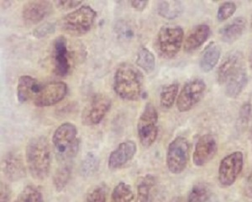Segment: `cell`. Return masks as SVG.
Masks as SVG:
<instances>
[{
	"label": "cell",
	"mask_w": 252,
	"mask_h": 202,
	"mask_svg": "<svg viewBox=\"0 0 252 202\" xmlns=\"http://www.w3.org/2000/svg\"><path fill=\"white\" fill-rule=\"evenodd\" d=\"M143 75L131 64L118 67L114 76V90L124 101H135L141 98L143 90Z\"/></svg>",
	"instance_id": "obj_1"
},
{
	"label": "cell",
	"mask_w": 252,
	"mask_h": 202,
	"mask_svg": "<svg viewBox=\"0 0 252 202\" xmlns=\"http://www.w3.org/2000/svg\"><path fill=\"white\" fill-rule=\"evenodd\" d=\"M26 165L32 176L36 180H44L48 176L52 155L48 141L43 136L31 139L26 146Z\"/></svg>",
	"instance_id": "obj_2"
},
{
	"label": "cell",
	"mask_w": 252,
	"mask_h": 202,
	"mask_svg": "<svg viewBox=\"0 0 252 202\" xmlns=\"http://www.w3.org/2000/svg\"><path fill=\"white\" fill-rule=\"evenodd\" d=\"M52 144L55 153L61 161L71 162L79 148L78 129L76 126L69 122L60 125L54 132Z\"/></svg>",
	"instance_id": "obj_3"
},
{
	"label": "cell",
	"mask_w": 252,
	"mask_h": 202,
	"mask_svg": "<svg viewBox=\"0 0 252 202\" xmlns=\"http://www.w3.org/2000/svg\"><path fill=\"white\" fill-rule=\"evenodd\" d=\"M96 18L97 13L90 6H81L61 20V28L69 35L81 36L91 30Z\"/></svg>",
	"instance_id": "obj_4"
},
{
	"label": "cell",
	"mask_w": 252,
	"mask_h": 202,
	"mask_svg": "<svg viewBox=\"0 0 252 202\" xmlns=\"http://www.w3.org/2000/svg\"><path fill=\"white\" fill-rule=\"evenodd\" d=\"M184 32L180 26H163L158 32L157 50L164 59L175 58L184 43Z\"/></svg>",
	"instance_id": "obj_5"
},
{
	"label": "cell",
	"mask_w": 252,
	"mask_h": 202,
	"mask_svg": "<svg viewBox=\"0 0 252 202\" xmlns=\"http://www.w3.org/2000/svg\"><path fill=\"white\" fill-rule=\"evenodd\" d=\"M138 136L144 147L154 144L158 136V113L156 107L148 103L137 122Z\"/></svg>",
	"instance_id": "obj_6"
},
{
	"label": "cell",
	"mask_w": 252,
	"mask_h": 202,
	"mask_svg": "<svg viewBox=\"0 0 252 202\" xmlns=\"http://www.w3.org/2000/svg\"><path fill=\"white\" fill-rule=\"evenodd\" d=\"M189 150L190 145L184 136H178L170 143L166 153V166L171 173L180 174L186 169Z\"/></svg>",
	"instance_id": "obj_7"
},
{
	"label": "cell",
	"mask_w": 252,
	"mask_h": 202,
	"mask_svg": "<svg viewBox=\"0 0 252 202\" xmlns=\"http://www.w3.org/2000/svg\"><path fill=\"white\" fill-rule=\"evenodd\" d=\"M112 101L103 94H96L93 96L82 112V123L85 126L99 124L111 108Z\"/></svg>",
	"instance_id": "obj_8"
},
{
	"label": "cell",
	"mask_w": 252,
	"mask_h": 202,
	"mask_svg": "<svg viewBox=\"0 0 252 202\" xmlns=\"http://www.w3.org/2000/svg\"><path fill=\"white\" fill-rule=\"evenodd\" d=\"M244 155L239 151L230 153L221 160L219 166L218 179L223 187L235 184L243 169Z\"/></svg>",
	"instance_id": "obj_9"
},
{
	"label": "cell",
	"mask_w": 252,
	"mask_h": 202,
	"mask_svg": "<svg viewBox=\"0 0 252 202\" xmlns=\"http://www.w3.org/2000/svg\"><path fill=\"white\" fill-rule=\"evenodd\" d=\"M206 91V84L202 79L189 81L178 95L177 107L180 112H188L200 102Z\"/></svg>",
	"instance_id": "obj_10"
},
{
	"label": "cell",
	"mask_w": 252,
	"mask_h": 202,
	"mask_svg": "<svg viewBox=\"0 0 252 202\" xmlns=\"http://www.w3.org/2000/svg\"><path fill=\"white\" fill-rule=\"evenodd\" d=\"M67 85L64 82L54 81L42 85L40 92L33 100L37 107H49L55 105L65 98L67 93Z\"/></svg>",
	"instance_id": "obj_11"
},
{
	"label": "cell",
	"mask_w": 252,
	"mask_h": 202,
	"mask_svg": "<svg viewBox=\"0 0 252 202\" xmlns=\"http://www.w3.org/2000/svg\"><path fill=\"white\" fill-rule=\"evenodd\" d=\"M52 8V3L46 0L29 1L22 8V19L27 26L37 25L51 15Z\"/></svg>",
	"instance_id": "obj_12"
},
{
	"label": "cell",
	"mask_w": 252,
	"mask_h": 202,
	"mask_svg": "<svg viewBox=\"0 0 252 202\" xmlns=\"http://www.w3.org/2000/svg\"><path fill=\"white\" fill-rule=\"evenodd\" d=\"M217 152V141L212 135L206 134L197 141L192 153V162L197 167H203L215 158Z\"/></svg>",
	"instance_id": "obj_13"
},
{
	"label": "cell",
	"mask_w": 252,
	"mask_h": 202,
	"mask_svg": "<svg viewBox=\"0 0 252 202\" xmlns=\"http://www.w3.org/2000/svg\"><path fill=\"white\" fill-rule=\"evenodd\" d=\"M52 59L55 74L59 77H66L71 70V63L67 50V42L66 38L63 35L58 36L55 40Z\"/></svg>",
	"instance_id": "obj_14"
},
{
	"label": "cell",
	"mask_w": 252,
	"mask_h": 202,
	"mask_svg": "<svg viewBox=\"0 0 252 202\" xmlns=\"http://www.w3.org/2000/svg\"><path fill=\"white\" fill-rule=\"evenodd\" d=\"M137 147L134 141H123L109 154L108 167L111 170L120 169L134 159Z\"/></svg>",
	"instance_id": "obj_15"
},
{
	"label": "cell",
	"mask_w": 252,
	"mask_h": 202,
	"mask_svg": "<svg viewBox=\"0 0 252 202\" xmlns=\"http://www.w3.org/2000/svg\"><path fill=\"white\" fill-rule=\"evenodd\" d=\"M2 171L9 181H17L26 176L23 160L15 152H9L4 155L2 161Z\"/></svg>",
	"instance_id": "obj_16"
},
{
	"label": "cell",
	"mask_w": 252,
	"mask_h": 202,
	"mask_svg": "<svg viewBox=\"0 0 252 202\" xmlns=\"http://www.w3.org/2000/svg\"><path fill=\"white\" fill-rule=\"evenodd\" d=\"M245 67L244 57L240 52H233L224 58L218 70V82L225 84L227 80L238 71Z\"/></svg>",
	"instance_id": "obj_17"
},
{
	"label": "cell",
	"mask_w": 252,
	"mask_h": 202,
	"mask_svg": "<svg viewBox=\"0 0 252 202\" xmlns=\"http://www.w3.org/2000/svg\"><path fill=\"white\" fill-rule=\"evenodd\" d=\"M41 87L42 85L35 78L28 75L21 76L18 81L16 90L18 101L21 104H24L31 99L34 100L40 92Z\"/></svg>",
	"instance_id": "obj_18"
},
{
	"label": "cell",
	"mask_w": 252,
	"mask_h": 202,
	"mask_svg": "<svg viewBox=\"0 0 252 202\" xmlns=\"http://www.w3.org/2000/svg\"><path fill=\"white\" fill-rule=\"evenodd\" d=\"M210 32V27L208 25L203 24L195 26L192 32L187 36L184 45V51L188 53H191L198 50L209 39Z\"/></svg>",
	"instance_id": "obj_19"
},
{
	"label": "cell",
	"mask_w": 252,
	"mask_h": 202,
	"mask_svg": "<svg viewBox=\"0 0 252 202\" xmlns=\"http://www.w3.org/2000/svg\"><path fill=\"white\" fill-rule=\"evenodd\" d=\"M247 26V20L243 17L235 18L230 23L220 30L221 40L225 43H234L243 35Z\"/></svg>",
	"instance_id": "obj_20"
},
{
	"label": "cell",
	"mask_w": 252,
	"mask_h": 202,
	"mask_svg": "<svg viewBox=\"0 0 252 202\" xmlns=\"http://www.w3.org/2000/svg\"><path fill=\"white\" fill-rule=\"evenodd\" d=\"M248 81L246 67L231 76L225 83V94L229 98H236L246 88Z\"/></svg>",
	"instance_id": "obj_21"
},
{
	"label": "cell",
	"mask_w": 252,
	"mask_h": 202,
	"mask_svg": "<svg viewBox=\"0 0 252 202\" xmlns=\"http://www.w3.org/2000/svg\"><path fill=\"white\" fill-rule=\"evenodd\" d=\"M220 55V47L215 42L209 44L201 56L199 61L201 70L204 72L212 71L218 64Z\"/></svg>",
	"instance_id": "obj_22"
},
{
	"label": "cell",
	"mask_w": 252,
	"mask_h": 202,
	"mask_svg": "<svg viewBox=\"0 0 252 202\" xmlns=\"http://www.w3.org/2000/svg\"><path fill=\"white\" fill-rule=\"evenodd\" d=\"M157 185V179L152 174L142 177L137 185V198L135 202H152V196Z\"/></svg>",
	"instance_id": "obj_23"
},
{
	"label": "cell",
	"mask_w": 252,
	"mask_h": 202,
	"mask_svg": "<svg viewBox=\"0 0 252 202\" xmlns=\"http://www.w3.org/2000/svg\"><path fill=\"white\" fill-rule=\"evenodd\" d=\"M184 12V5L180 1H161L158 3V15L166 20H175Z\"/></svg>",
	"instance_id": "obj_24"
},
{
	"label": "cell",
	"mask_w": 252,
	"mask_h": 202,
	"mask_svg": "<svg viewBox=\"0 0 252 202\" xmlns=\"http://www.w3.org/2000/svg\"><path fill=\"white\" fill-rule=\"evenodd\" d=\"M72 170V165L69 162H64L57 169L53 176V185L57 191L60 192L66 188L71 179Z\"/></svg>",
	"instance_id": "obj_25"
},
{
	"label": "cell",
	"mask_w": 252,
	"mask_h": 202,
	"mask_svg": "<svg viewBox=\"0 0 252 202\" xmlns=\"http://www.w3.org/2000/svg\"><path fill=\"white\" fill-rule=\"evenodd\" d=\"M136 65L146 73H151L155 70V56L146 47H141L136 57Z\"/></svg>",
	"instance_id": "obj_26"
},
{
	"label": "cell",
	"mask_w": 252,
	"mask_h": 202,
	"mask_svg": "<svg viewBox=\"0 0 252 202\" xmlns=\"http://www.w3.org/2000/svg\"><path fill=\"white\" fill-rule=\"evenodd\" d=\"M134 197L130 185L125 182H120L113 190L110 202H132Z\"/></svg>",
	"instance_id": "obj_27"
},
{
	"label": "cell",
	"mask_w": 252,
	"mask_h": 202,
	"mask_svg": "<svg viewBox=\"0 0 252 202\" xmlns=\"http://www.w3.org/2000/svg\"><path fill=\"white\" fill-rule=\"evenodd\" d=\"M179 84H172L164 87L160 94V105L164 109H170L178 97Z\"/></svg>",
	"instance_id": "obj_28"
},
{
	"label": "cell",
	"mask_w": 252,
	"mask_h": 202,
	"mask_svg": "<svg viewBox=\"0 0 252 202\" xmlns=\"http://www.w3.org/2000/svg\"><path fill=\"white\" fill-rule=\"evenodd\" d=\"M43 195L39 188L29 185L21 191L15 202H43Z\"/></svg>",
	"instance_id": "obj_29"
},
{
	"label": "cell",
	"mask_w": 252,
	"mask_h": 202,
	"mask_svg": "<svg viewBox=\"0 0 252 202\" xmlns=\"http://www.w3.org/2000/svg\"><path fill=\"white\" fill-rule=\"evenodd\" d=\"M210 197L211 193L207 185L198 184L191 189L186 202H209Z\"/></svg>",
	"instance_id": "obj_30"
},
{
	"label": "cell",
	"mask_w": 252,
	"mask_h": 202,
	"mask_svg": "<svg viewBox=\"0 0 252 202\" xmlns=\"http://www.w3.org/2000/svg\"><path fill=\"white\" fill-rule=\"evenodd\" d=\"M99 167V161L94 153L87 154L81 165V173L83 176H92L97 172Z\"/></svg>",
	"instance_id": "obj_31"
},
{
	"label": "cell",
	"mask_w": 252,
	"mask_h": 202,
	"mask_svg": "<svg viewBox=\"0 0 252 202\" xmlns=\"http://www.w3.org/2000/svg\"><path fill=\"white\" fill-rule=\"evenodd\" d=\"M108 188L104 184L96 185L88 192L84 202H107Z\"/></svg>",
	"instance_id": "obj_32"
},
{
	"label": "cell",
	"mask_w": 252,
	"mask_h": 202,
	"mask_svg": "<svg viewBox=\"0 0 252 202\" xmlns=\"http://www.w3.org/2000/svg\"><path fill=\"white\" fill-rule=\"evenodd\" d=\"M115 32L118 37L122 40H131L135 35V32L131 26L123 20L117 22V25L115 26Z\"/></svg>",
	"instance_id": "obj_33"
},
{
	"label": "cell",
	"mask_w": 252,
	"mask_h": 202,
	"mask_svg": "<svg viewBox=\"0 0 252 202\" xmlns=\"http://www.w3.org/2000/svg\"><path fill=\"white\" fill-rule=\"evenodd\" d=\"M236 11V5L232 2H225L220 6L217 14L219 21L223 22L231 17Z\"/></svg>",
	"instance_id": "obj_34"
},
{
	"label": "cell",
	"mask_w": 252,
	"mask_h": 202,
	"mask_svg": "<svg viewBox=\"0 0 252 202\" xmlns=\"http://www.w3.org/2000/svg\"><path fill=\"white\" fill-rule=\"evenodd\" d=\"M56 31V26L54 23H45L41 26H38L33 32V35L37 39L46 37L52 35Z\"/></svg>",
	"instance_id": "obj_35"
},
{
	"label": "cell",
	"mask_w": 252,
	"mask_h": 202,
	"mask_svg": "<svg viewBox=\"0 0 252 202\" xmlns=\"http://www.w3.org/2000/svg\"><path fill=\"white\" fill-rule=\"evenodd\" d=\"M56 5L58 6V9H63V10H68V9H75L80 6L83 2L81 1H74V0H67V1H58L56 2Z\"/></svg>",
	"instance_id": "obj_36"
},
{
	"label": "cell",
	"mask_w": 252,
	"mask_h": 202,
	"mask_svg": "<svg viewBox=\"0 0 252 202\" xmlns=\"http://www.w3.org/2000/svg\"><path fill=\"white\" fill-rule=\"evenodd\" d=\"M10 194L11 191L9 187L6 185L5 183L1 182V187H0V202H9L10 199Z\"/></svg>",
	"instance_id": "obj_37"
},
{
	"label": "cell",
	"mask_w": 252,
	"mask_h": 202,
	"mask_svg": "<svg viewBox=\"0 0 252 202\" xmlns=\"http://www.w3.org/2000/svg\"><path fill=\"white\" fill-rule=\"evenodd\" d=\"M149 3L148 1H131L130 2V5L132 6L133 9H135L136 11H143L144 9H146V6Z\"/></svg>",
	"instance_id": "obj_38"
},
{
	"label": "cell",
	"mask_w": 252,
	"mask_h": 202,
	"mask_svg": "<svg viewBox=\"0 0 252 202\" xmlns=\"http://www.w3.org/2000/svg\"><path fill=\"white\" fill-rule=\"evenodd\" d=\"M245 194L247 197L252 198V171L251 174H250L247 182H246V185H245Z\"/></svg>",
	"instance_id": "obj_39"
},
{
	"label": "cell",
	"mask_w": 252,
	"mask_h": 202,
	"mask_svg": "<svg viewBox=\"0 0 252 202\" xmlns=\"http://www.w3.org/2000/svg\"><path fill=\"white\" fill-rule=\"evenodd\" d=\"M250 65H251V67H252V54H251V57H250Z\"/></svg>",
	"instance_id": "obj_40"
},
{
	"label": "cell",
	"mask_w": 252,
	"mask_h": 202,
	"mask_svg": "<svg viewBox=\"0 0 252 202\" xmlns=\"http://www.w3.org/2000/svg\"></svg>",
	"instance_id": "obj_41"
}]
</instances>
